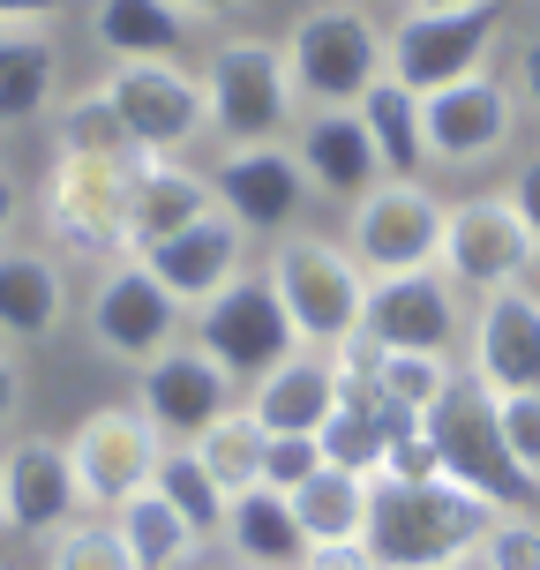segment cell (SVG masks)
<instances>
[{"mask_svg":"<svg viewBox=\"0 0 540 570\" xmlns=\"http://www.w3.org/2000/svg\"><path fill=\"white\" fill-rule=\"evenodd\" d=\"M511 203H518V218L533 226V240H540V150H526V158H518V173H511Z\"/></svg>","mask_w":540,"mask_h":570,"instance_id":"41","label":"cell"},{"mask_svg":"<svg viewBox=\"0 0 540 570\" xmlns=\"http://www.w3.org/2000/svg\"><path fill=\"white\" fill-rule=\"evenodd\" d=\"M428 114V150H435V166H481L495 150H511L518 136V98L511 83H495V76H465V83H443L421 98Z\"/></svg>","mask_w":540,"mask_h":570,"instance_id":"15","label":"cell"},{"mask_svg":"<svg viewBox=\"0 0 540 570\" xmlns=\"http://www.w3.org/2000/svg\"><path fill=\"white\" fill-rule=\"evenodd\" d=\"M518 90L533 98V114H540V23L526 30V46H518Z\"/></svg>","mask_w":540,"mask_h":570,"instance_id":"42","label":"cell"},{"mask_svg":"<svg viewBox=\"0 0 540 570\" xmlns=\"http://www.w3.org/2000/svg\"><path fill=\"white\" fill-rule=\"evenodd\" d=\"M481 570H540V518L533 511H503L481 541Z\"/></svg>","mask_w":540,"mask_h":570,"instance_id":"36","label":"cell"},{"mask_svg":"<svg viewBox=\"0 0 540 570\" xmlns=\"http://www.w3.org/2000/svg\"><path fill=\"white\" fill-rule=\"evenodd\" d=\"M188 451L203 458V473L226 488V495H248V488H263V451H271V428H263L248 405H233V413H218V421L203 428Z\"/></svg>","mask_w":540,"mask_h":570,"instance_id":"31","label":"cell"},{"mask_svg":"<svg viewBox=\"0 0 540 570\" xmlns=\"http://www.w3.org/2000/svg\"><path fill=\"white\" fill-rule=\"evenodd\" d=\"M53 150H84V158H143V142L128 136V120L114 114L106 83L76 90V98L60 106V120H53Z\"/></svg>","mask_w":540,"mask_h":570,"instance_id":"32","label":"cell"},{"mask_svg":"<svg viewBox=\"0 0 540 570\" xmlns=\"http://www.w3.org/2000/svg\"><path fill=\"white\" fill-rule=\"evenodd\" d=\"M210 180H218V203H226L248 233H293L301 203L315 196L308 173H301V158H293V142H248V150H226V166L210 173Z\"/></svg>","mask_w":540,"mask_h":570,"instance_id":"18","label":"cell"},{"mask_svg":"<svg viewBox=\"0 0 540 570\" xmlns=\"http://www.w3.org/2000/svg\"><path fill=\"white\" fill-rule=\"evenodd\" d=\"M188 570H196V563H188Z\"/></svg>","mask_w":540,"mask_h":570,"instance_id":"49","label":"cell"},{"mask_svg":"<svg viewBox=\"0 0 540 570\" xmlns=\"http://www.w3.org/2000/svg\"><path fill=\"white\" fill-rule=\"evenodd\" d=\"M16 210H23V188H16V173L0 166V240H8V226H16Z\"/></svg>","mask_w":540,"mask_h":570,"instance_id":"45","label":"cell"},{"mask_svg":"<svg viewBox=\"0 0 540 570\" xmlns=\"http://www.w3.org/2000/svg\"><path fill=\"white\" fill-rule=\"evenodd\" d=\"M293 518L308 541H369L375 518V473H345V465H323L308 488H293Z\"/></svg>","mask_w":540,"mask_h":570,"instance_id":"28","label":"cell"},{"mask_svg":"<svg viewBox=\"0 0 540 570\" xmlns=\"http://www.w3.org/2000/svg\"><path fill=\"white\" fill-rule=\"evenodd\" d=\"M173 8H180V16H196V23H210V16H233L240 0H173Z\"/></svg>","mask_w":540,"mask_h":570,"instance_id":"46","label":"cell"},{"mask_svg":"<svg viewBox=\"0 0 540 570\" xmlns=\"http://www.w3.org/2000/svg\"><path fill=\"white\" fill-rule=\"evenodd\" d=\"M114 525H120V541H128V556H136L143 570H188V563H196V548H203V533L173 511L158 488L128 495V503L114 511Z\"/></svg>","mask_w":540,"mask_h":570,"instance_id":"30","label":"cell"},{"mask_svg":"<svg viewBox=\"0 0 540 570\" xmlns=\"http://www.w3.org/2000/svg\"><path fill=\"white\" fill-rule=\"evenodd\" d=\"M495 518L488 495L458 481H375L369 548L383 570H465Z\"/></svg>","mask_w":540,"mask_h":570,"instance_id":"1","label":"cell"},{"mask_svg":"<svg viewBox=\"0 0 540 570\" xmlns=\"http://www.w3.org/2000/svg\"><path fill=\"white\" fill-rule=\"evenodd\" d=\"M285 60H293V90L301 106H361L383 76H391V30L353 0H323L285 30Z\"/></svg>","mask_w":540,"mask_h":570,"instance_id":"2","label":"cell"},{"mask_svg":"<svg viewBox=\"0 0 540 570\" xmlns=\"http://www.w3.org/2000/svg\"><path fill=\"white\" fill-rule=\"evenodd\" d=\"M451 383H458V361L451 353H391L383 345V368H375V391L391 405H405V413H435V405L451 399Z\"/></svg>","mask_w":540,"mask_h":570,"instance_id":"34","label":"cell"},{"mask_svg":"<svg viewBox=\"0 0 540 570\" xmlns=\"http://www.w3.org/2000/svg\"><path fill=\"white\" fill-rule=\"evenodd\" d=\"M495 421H503V443H511L518 473L540 488V391H518V399H495Z\"/></svg>","mask_w":540,"mask_h":570,"instance_id":"38","label":"cell"},{"mask_svg":"<svg viewBox=\"0 0 540 570\" xmlns=\"http://www.w3.org/2000/svg\"><path fill=\"white\" fill-rule=\"evenodd\" d=\"M473 375L495 399L540 391V293L533 285H503L473 308Z\"/></svg>","mask_w":540,"mask_h":570,"instance_id":"19","label":"cell"},{"mask_svg":"<svg viewBox=\"0 0 540 570\" xmlns=\"http://www.w3.org/2000/svg\"><path fill=\"white\" fill-rule=\"evenodd\" d=\"M413 8H481V0H413Z\"/></svg>","mask_w":540,"mask_h":570,"instance_id":"47","label":"cell"},{"mask_svg":"<svg viewBox=\"0 0 540 570\" xmlns=\"http://www.w3.org/2000/svg\"><path fill=\"white\" fill-rule=\"evenodd\" d=\"M233 383L203 345H166L150 368H136V405L150 413V428L166 435V443H196L203 428L233 413Z\"/></svg>","mask_w":540,"mask_h":570,"instance_id":"14","label":"cell"},{"mask_svg":"<svg viewBox=\"0 0 540 570\" xmlns=\"http://www.w3.org/2000/svg\"><path fill=\"white\" fill-rule=\"evenodd\" d=\"M361 120H369V136H375V158H383V173L421 180V173L435 166V150H428V114H421V98H413L399 76H383V83L361 98Z\"/></svg>","mask_w":540,"mask_h":570,"instance_id":"29","label":"cell"},{"mask_svg":"<svg viewBox=\"0 0 540 570\" xmlns=\"http://www.w3.org/2000/svg\"><path fill=\"white\" fill-rule=\"evenodd\" d=\"M540 263V240L533 226L518 218L511 196H465L451 203V226H443V278L451 285H473V293H503V285H526Z\"/></svg>","mask_w":540,"mask_h":570,"instance_id":"12","label":"cell"},{"mask_svg":"<svg viewBox=\"0 0 540 570\" xmlns=\"http://www.w3.org/2000/svg\"><path fill=\"white\" fill-rule=\"evenodd\" d=\"M150 158H84L53 150L46 173V233L68 256H128V203Z\"/></svg>","mask_w":540,"mask_h":570,"instance_id":"5","label":"cell"},{"mask_svg":"<svg viewBox=\"0 0 540 570\" xmlns=\"http://www.w3.org/2000/svg\"><path fill=\"white\" fill-rule=\"evenodd\" d=\"M0 481H8V533H60L84 511V481H76V458L53 435H23L0 458Z\"/></svg>","mask_w":540,"mask_h":570,"instance_id":"20","label":"cell"},{"mask_svg":"<svg viewBox=\"0 0 540 570\" xmlns=\"http://www.w3.org/2000/svg\"><path fill=\"white\" fill-rule=\"evenodd\" d=\"M68 16V0H0V23H53Z\"/></svg>","mask_w":540,"mask_h":570,"instance_id":"43","label":"cell"},{"mask_svg":"<svg viewBox=\"0 0 540 570\" xmlns=\"http://www.w3.org/2000/svg\"><path fill=\"white\" fill-rule=\"evenodd\" d=\"M226 548H233L240 570H301L308 533H301V518H293V495H278V488L233 495L226 503Z\"/></svg>","mask_w":540,"mask_h":570,"instance_id":"24","label":"cell"},{"mask_svg":"<svg viewBox=\"0 0 540 570\" xmlns=\"http://www.w3.org/2000/svg\"><path fill=\"white\" fill-rule=\"evenodd\" d=\"M16 405H23V368H16V353L0 345V428L16 421Z\"/></svg>","mask_w":540,"mask_h":570,"instance_id":"44","label":"cell"},{"mask_svg":"<svg viewBox=\"0 0 540 570\" xmlns=\"http://www.w3.org/2000/svg\"><path fill=\"white\" fill-rule=\"evenodd\" d=\"M203 90H210V136H226V150L278 142L301 114L285 38H218L203 60Z\"/></svg>","mask_w":540,"mask_h":570,"instance_id":"4","label":"cell"},{"mask_svg":"<svg viewBox=\"0 0 540 570\" xmlns=\"http://www.w3.org/2000/svg\"><path fill=\"white\" fill-rule=\"evenodd\" d=\"M166 435L150 428L143 405H114V413H90L76 435H68V458H76V481H84V503L90 511L114 518L128 495L158 481V465H166Z\"/></svg>","mask_w":540,"mask_h":570,"instance_id":"13","label":"cell"},{"mask_svg":"<svg viewBox=\"0 0 540 570\" xmlns=\"http://www.w3.org/2000/svg\"><path fill=\"white\" fill-rule=\"evenodd\" d=\"M443 226H451V203L435 196L428 180L383 173L369 196L353 203V263L369 278H405V271H435L443 263Z\"/></svg>","mask_w":540,"mask_h":570,"instance_id":"7","label":"cell"},{"mask_svg":"<svg viewBox=\"0 0 540 570\" xmlns=\"http://www.w3.org/2000/svg\"><path fill=\"white\" fill-rule=\"evenodd\" d=\"M301 570H383V563H375L369 541H308Z\"/></svg>","mask_w":540,"mask_h":570,"instance_id":"40","label":"cell"},{"mask_svg":"<svg viewBox=\"0 0 540 570\" xmlns=\"http://www.w3.org/2000/svg\"><path fill=\"white\" fill-rule=\"evenodd\" d=\"M143 263H150V278L166 285L180 308L196 315L203 301H218V293L248 271V226H240L233 210H210V218H196V226H180L173 240L143 248Z\"/></svg>","mask_w":540,"mask_h":570,"instance_id":"17","label":"cell"},{"mask_svg":"<svg viewBox=\"0 0 540 570\" xmlns=\"http://www.w3.org/2000/svg\"><path fill=\"white\" fill-rule=\"evenodd\" d=\"M60 83V46L38 23H0V128H30Z\"/></svg>","mask_w":540,"mask_h":570,"instance_id":"27","label":"cell"},{"mask_svg":"<svg viewBox=\"0 0 540 570\" xmlns=\"http://www.w3.org/2000/svg\"><path fill=\"white\" fill-rule=\"evenodd\" d=\"M495 38H503V0H481V8H405V23L391 30V76L413 98H428L443 83L481 76Z\"/></svg>","mask_w":540,"mask_h":570,"instance_id":"9","label":"cell"},{"mask_svg":"<svg viewBox=\"0 0 540 570\" xmlns=\"http://www.w3.org/2000/svg\"><path fill=\"white\" fill-rule=\"evenodd\" d=\"M210 210H226L210 173L180 166V158H150L143 180H136V203H128V256L173 240L180 226H196V218H210Z\"/></svg>","mask_w":540,"mask_h":570,"instance_id":"23","label":"cell"},{"mask_svg":"<svg viewBox=\"0 0 540 570\" xmlns=\"http://www.w3.org/2000/svg\"><path fill=\"white\" fill-rule=\"evenodd\" d=\"M361 331L391 353H451L465 315L443 271H405V278H369V315Z\"/></svg>","mask_w":540,"mask_h":570,"instance_id":"16","label":"cell"},{"mask_svg":"<svg viewBox=\"0 0 540 570\" xmlns=\"http://www.w3.org/2000/svg\"><path fill=\"white\" fill-rule=\"evenodd\" d=\"M60 315H68L60 263L38 256V248H0V338L38 345L60 331Z\"/></svg>","mask_w":540,"mask_h":570,"instance_id":"25","label":"cell"},{"mask_svg":"<svg viewBox=\"0 0 540 570\" xmlns=\"http://www.w3.org/2000/svg\"><path fill=\"white\" fill-rule=\"evenodd\" d=\"M240 405H248L271 435H323V421L338 413V368H331V353L301 345V353H285L271 375H256Z\"/></svg>","mask_w":540,"mask_h":570,"instance_id":"22","label":"cell"},{"mask_svg":"<svg viewBox=\"0 0 540 570\" xmlns=\"http://www.w3.org/2000/svg\"><path fill=\"white\" fill-rule=\"evenodd\" d=\"M323 465H331V458H323V435H271V451H263V488L293 495V488H308Z\"/></svg>","mask_w":540,"mask_h":570,"instance_id":"37","label":"cell"},{"mask_svg":"<svg viewBox=\"0 0 540 570\" xmlns=\"http://www.w3.org/2000/svg\"><path fill=\"white\" fill-rule=\"evenodd\" d=\"M0 533H8V481H0Z\"/></svg>","mask_w":540,"mask_h":570,"instance_id":"48","label":"cell"},{"mask_svg":"<svg viewBox=\"0 0 540 570\" xmlns=\"http://www.w3.org/2000/svg\"><path fill=\"white\" fill-rule=\"evenodd\" d=\"M375 481H443V451H435V435H428V428L399 435V443H391V465H383Z\"/></svg>","mask_w":540,"mask_h":570,"instance_id":"39","label":"cell"},{"mask_svg":"<svg viewBox=\"0 0 540 570\" xmlns=\"http://www.w3.org/2000/svg\"><path fill=\"white\" fill-rule=\"evenodd\" d=\"M428 435H435V451H443V481L488 495L495 511H533L540 488L518 473L511 443H503V421H495V391H488L473 368L458 375L451 399L428 413Z\"/></svg>","mask_w":540,"mask_h":570,"instance_id":"6","label":"cell"},{"mask_svg":"<svg viewBox=\"0 0 540 570\" xmlns=\"http://www.w3.org/2000/svg\"><path fill=\"white\" fill-rule=\"evenodd\" d=\"M188 23L173 0H98L90 8V38L106 46V60H180Z\"/></svg>","mask_w":540,"mask_h":570,"instance_id":"26","label":"cell"},{"mask_svg":"<svg viewBox=\"0 0 540 570\" xmlns=\"http://www.w3.org/2000/svg\"><path fill=\"white\" fill-rule=\"evenodd\" d=\"M180 315H188V308L150 278V263H143V256H114V271L90 285L84 331H90V353H98V361L150 368L166 345H180Z\"/></svg>","mask_w":540,"mask_h":570,"instance_id":"8","label":"cell"},{"mask_svg":"<svg viewBox=\"0 0 540 570\" xmlns=\"http://www.w3.org/2000/svg\"><path fill=\"white\" fill-rule=\"evenodd\" d=\"M263 278L278 285L285 315L301 345L315 353H338L345 338H361V315H369V271L353 263V248L323 240V233H278Z\"/></svg>","mask_w":540,"mask_h":570,"instance_id":"3","label":"cell"},{"mask_svg":"<svg viewBox=\"0 0 540 570\" xmlns=\"http://www.w3.org/2000/svg\"><path fill=\"white\" fill-rule=\"evenodd\" d=\"M46 570H143V563L128 556L120 525L106 518V525H60V533H53V556H46Z\"/></svg>","mask_w":540,"mask_h":570,"instance_id":"35","label":"cell"},{"mask_svg":"<svg viewBox=\"0 0 540 570\" xmlns=\"http://www.w3.org/2000/svg\"><path fill=\"white\" fill-rule=\"evenodd\" d=\"M150 488H158L173 511L196 525L203 541H210V533H226V503H233V495L203 473V458L188 451V443H173V451H166V465H158V481H150Z\"/></svg>","mask_w":540,"mask_h":570,"instance_id":"33","label":"cell"},{"mask_svg":"<svg viewBox=\"0 0 540 570\" xmlns=\"http://www.w3.org/2000/svg\"><path fill=\"white\" fill-rule=\"evenodd\" d=\"M293 158L308 173V188L331 196V203H361L383 180V158H375V136H369V120H361V106H323V114H308L301 136H293Z\"/></svg>","mask_w":540,"mask_h":570,"instance_id":"21","label":"cell"},{"mask_svg":"<svg viewBox=\"0 0 540 570\" xmlns=\"http://www.w3.org/2000/svg\"><path fill=\"white\" fill-rule=\"evenodd\" d=\"M196 345L233 375V383H256V375L278 368L285 353H301V331H293V315H285L278 285L263 278V271H240L218 301L196 308Z\"/></svg>","mask_w":540,"mask_h":570,"instance_id":"11","label":"cell"},{"mask_svg":"<svg viewBox=\"0 0 540 570\" xmlns=\"http://www.w3.org/2000/svg\"><path fill=\"white\" fill-rule=\"evenodd\" d=\"M106 98L128 120V136L143 142V158H180L188 142L210 136V90L180 60H114Z\"/></svg>","mask_w":540,"mask_h":570,"instance_id":"10","label":"cell"}]
</instances>
